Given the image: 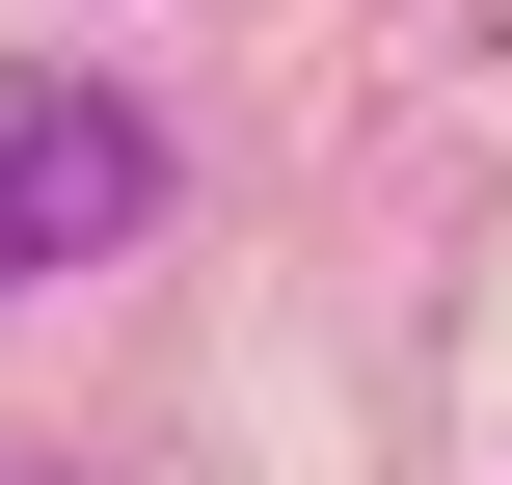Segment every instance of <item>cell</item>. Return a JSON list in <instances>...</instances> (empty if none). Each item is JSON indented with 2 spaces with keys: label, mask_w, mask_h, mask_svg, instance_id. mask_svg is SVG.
Returning <instances> with one entry per match:
<instances>
[{
  "label": "cell",
  "mask_w": 512,
  "mask_h": 485,
  "mask_svg": "<svg viewBox=\"0 0 512 485\" xmlns=\"http://www.w3.org/2000/svg\"><path fill=\"white\" fill-rule=\"evenodd\" d=\"M135 216H162V108H135V81L0 54V297H27V270H108Z\"/></svg>",
  "instance_id": "cell-1"
}]
</instances>
